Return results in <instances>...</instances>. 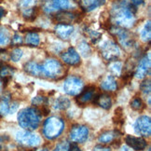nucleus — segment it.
I'll return each mask as SVG.
<instances>
[{
  "label": "nucleus",
  "instance_id": "obj_46",
  "mask_svg": "<svg viewBox=\"0 0 151 151\" xmlns=\"http://www.w3.org/2000/svg\"><path fill=\"white\" fill-rule=\"evenodd\" d=\"M37 151H49L47 148H42V149H39V150H37Z\"/></svg>",
  "mask_w": 151,
  "mask_h": 151
},
{
  "label": "nucleus",
  "instance_id": "obj_4",
  "mask_svg": "<svg viewBox=\"0 0 151 151\" xmlns=\"http://www.w3.org/2000/svg\"><path fill=\"white\" fill-rule=\"evenodd\" d=\"M63 74L62 63L54 59H49L42 65V76L50 78H57Z\"/></svg>",
  "mask_w": 151,
  "mask_h": 151
},
{
  "label": "nucleus",
  "instance_id": "obj_45",
  "mask_svg": "<svg viewBox=\"0 0 151 151\" xmlns=\"http://www.w3.org/2000/svg\"><path fill=\"white\" fill-rule=\"evenodd\" d=\"M120 151H131V149L128 147H122L120 149Z\"/></svg>",
  "mask_w": 151,
  "mask_h": 151
},
{
  "label": "nucleus",
  "instance_id": "obj_23",
  "mask_svg": "<svg viewBox=\"0 0 151 151\" xmlns=\"http://www.w3.org/2000/svg\"><path fill=\"white\" fill-rule=\"evenodd\" d=\"M24 41L26 45L30 46V47H37L40 43V38L38 34L36 32H29L26 34Z\"/></svg>",
  "mask_w": 151,
  "mask_h": 151
},
{
  "label": "nucleus",
  "instance_id": "obj_34",
  "mask_svg": "<svg viewBox=\"0 0 151 151\" xmlns=\"http://www.w3.org/2000/svg\"><path fill=\"white\" fill-rule=\"evenodd\" d=\"M22 50L19 48H16L14 49L12 51L10 52V60L13 61V62H18L20 61V59L22 57Z\"/></svg>",
  "mask_w": 151,
  "mask_h": 151
},
{
  "label": "nucleus",
  "instance_id": "obj_1",
  "mask_svg": "<svg viewBox=\"0 0 151 151\" xmlns=\"http://www.w3.org/2000/svg\"><path fill=\"white\" fill-rule=\"evenodd\" d=\"M111 19L116 24L121 28H130L135 22L134 9L132 5L126 0L118 2L113 6L111 10Z\"/></svg>",
  "mask_w": 151,
  "mask_h": 151
},
{
  "label": "nucleus",
  "instance_id": "obj_22",
  "mask_svg": "<svg viewBox=\"0 0 151 151\" xmlns=\"http://www.w3.org/2000/svg\"><path fill=\"white\" fill-rule=\"evenodd\" d=\"M104 3H106V0H83V2H82L83 8L85 9L86 11H88V12L101 7Z\"/></svg>",
  "mask_w": 151,
  "mask_h": 151
},
{
  "label": "nucleus",
  "instance_id": "obj_18",
  "mask_svg": "<svg viewBox=\"0 0 151 151\" xmlns=\"http://www.w3.org/2000/svg\"><path fill=\"white\" fill-rule=\"evenodd\" d=\"M24 70L27 74L34 77H41L42 76V65L36 62H28L24 65Z\"/></svg>",
  "mask_w": 151,
  "mask_h": 151
},
{
  "label": "nucleus",
  "instance_id": "obj_41",
  "mask_svg": "<svg viewBox=\"0 0 151 151\" xmlns=\"http://www.w3.org/2000/svg\"><path fill=\"white\" fill-rule=\"evenodd\" d=\"M92 151H111V149H110L109 147H104V146H96L93 150Z\"/></svg>",
  "mask_w": 151,
  "mask_h": 151
},
{
  "label": "nucleus",
  "instance_id": "obj_25",
  "mask_svg": "<svg viewBox=\"0 0 151 151\" xmlns=\"http://www.w3.org/2000/svg\"><path fill=\"white\" fill-rule=\"evenodd\" d=\"M9 98L7 96H0V116H6L9 113Z\"/></svg>",
  "mask_w": 151,
  "mask_h": 151
},
{
  "label": "nucleus",
  "instance_id": "obj_37",
  "mask_svg": "<svg viewBox=\"0 0 151 151\" xmlns=\"http://www.w3.org/2000/svg\"><path fill=\"white\" fill-rule=\"evenodd\" d=\"M140 89L144 92L145 94H148L150 93V90H151V85H150V80L147 79L144 80L140 85Z\"/></svg>",
  "mask_w": 151,
  "mask_h": 151
},
{
  "label": "nucleus",
  "instance_id": "obj_32",
  "mask_svg": "<svg viewBox=\"0 0 151 151\" xmlns=\"http://www.w3.org/2000/svg\"><path fill=\"white\" fill-rule=\"evenodd\" d=\"M38 0H21L19 3V8L21 10H26L29 9H32L34 7H37V4Z\"/></svg>",
  "mask_w": 151,
  "mask_h": 151
},
{
  "label": "nucleus",
  "instance_id": "obj_38",
  "mask_svg": "<svg viewBox=\"0 0 151 151\" xmlns=\"http://www.w3.org/2000/svg\"><path fill=\"white\" fill-rule=\"evenodd\" d=\"M69 144L67 142H60L57 145L53 151H68Z\"/></svg>",
  "mask_w": 151,
  "mask_h": 151
},
{
  "label": "nucleus",
  "instance_id": "obj_27",
  "mask_svg": "<svg viewBox=\"0 0 151 151\" xmlns=\"http://www.w3.org/2000/svg\"><path fill=\"white\" fill-rule=\"evenodd\" d=\"M109 70L111 71V73L115 76H120L121 72H122V63L119 61H111L109 65Z\"/></svg>",
  "mask_w": 151,
  "mask_h": 151
},
{
  "label": "nucleus",
  "instance_id": "obj_40",
  "mask_svg": "<svg viewBox=\"0 0 151 151\" xmlns=\"http://www.w3.org/2000/svg\"><path fill=\"white\" fill-rule=\"evenodd\" d=\"M68 151H82V150H81V148L78 146L77 144L72 143L71 145H69Z\"/></svg>",
  "mask_w": 151,
  "mask_h": 151
},
{
  "label": "nucleus",
  "instance_id": "obj_31",
  "mask_svg": "<svg viewBox=\"0 0 151 151\" xmlns=\"http://www.w3.org/2000/svg\"><path fill=\"white\" fill-rule=\"evenodd\" d=\"M10 41V36L7 29L0 27V46L8 45Z\"/></svg>",
  "mask_w": 151,
  "mask_h": 151
},
{
  "label": "nucleus",
  "instance_id": "obj_20",
  "mask_svg": "<svg viewBox=\"0 0 151 151\" xmlns=\"http://www.w3.org/2000/svg\"><path fill=\"white\" fill-rule=\"evenodd\" d=\"M118 134H119L118 131H107V132H104L99 136V138H98V142L101 143V144H104V145L109 144V143L113 142L115 139L119 136Z\"/></svg>",
  "mask_w": 151,
  "mask_h": 151
},
{
  "label": "nucleus",
  "instance_id": "obj_35",
  "mask_svg": "<svg viewBox=\"0 0 151 151\" xmlns=\"http://www.w3.org/2000/svg\"><path fill=\"white\" fill-rule=\"evenodd\" d=\"M131 107L134 110H140L143 107V102L139 97H134L131 101Z\"/></svg>",
  "mask_w": 151,
  "mask_h": 151
},
{
  "label": "nucleus",
  "instance_id": "obj_43",
  "mask_svg": "<svg viewBox=\"0 0 151 151\" xmlns=\"http://www.w3.org/2000/svg\"><path fill=\"white\" fill-rule=\"evenodd\" d=\"M5 14H6V10L2 7H0V20L3 18Z\"/></svg>",
  "mask_w": 151,
  "mask_h": 151
},
{
  "label": "nucleus",
  "instance_id": "obj_24",
  "mask_svg": "<svg viewBox=\"0 0 151 151\" xmlns=\"http://www.w3.org/2000/svg\"><path fill=\"white\" fill-rule=\"evenodd\" d=\"M69 106H70V100L66 97H58L53 103V107L57 110H65Z\"/></svg>",
  "mask_w": 151,
  "mask_h": 151
},
{
  "label": "nucleus",
  "instance_id": "obj_44",
  "mask_svg": "<svg viewBox=\"0 0 151 151\" xmlns=\"http://www.w3.org/2000/svg\"><path fill=\"white\" fill-rule=\"evenodd\" d=\"M3 143H4V138L0 136V150L2 149V145H3Z\"/></svg>",
  "mask_w": 151,
  "mask_h": 151
},
{
  "label": "nucleus",
  "instance_id": "obj_3",
  "mask_svg": "<svg viewBox=\"0 0 151 151\" xmlns=\"http://www.w3.org/2000/svg\"><path fill=\"white\" fill-rule=\"evenodd\" d=\"M65 129V122L58 117H50L47 119L43 125V134L49 140L59 137Z\"/></svg>",
  "mask_w": 151,
  "mask_h": 151
},
{
  "label": "nucleus",
  "instance_id": "obj_21",
  "mask_svg": "<svg viewBox=\"0 0 151 151\" xmlns=\"http://www.w3.org/2000/svg\"><path fill=\"white\" fill-rule=\"evenodd\" d=\"M14 74V67L9 65H6L5 63L0 61V78L3 80L9 79Z\"/></svg>",
  "mask_w": 151,
  "mask_h": 151
},
{
  "label": "nucleus",
  "instance_id": "obj_6",
  "mask_svg": "<svg viewBox=\"0 0 151 151\" xmlns=\"http://www.w3.org/2000/svg\"><path fill=\"white\" fill-rule=\"evenodd\" d=\"M112 34H114L118 37L119 42L121 46H123L125 49H131L135 44V39L133 38L132 35L128 32L126 29L119 26H114L110 29Z\"/></svg>",
  "mask_w": 151,
  "mask_h": 151
},
{
  "label": "nucleus",
  "instance_id": "obj_11",
  "mask_svg": "<svg viewBox=\"0 0 151 151\" xmlns=\"http://www.w3.org/2000/svg\"><path fill=\"white\" fill-rule=\"evenodd\" d=\"M61 58L63 62L68 65L75 66V65H78V63H80V56L78 54V52L72 47L68 48L63 52L61 55Z\"/></svg>",
  "mask_w": 151,
  "mask_h": 151
},
{
  "label": "nucleus",
  "instance_id": "obj_9",
  "mask_svg": "<svg viewBox=\"0 0 151 151\" xmlns=\"http://www.w3.org/2000/svg\"><path fill=\"white\" fill-rule=\"evenodd\" d=\"M134 131L139 135L144 136V137H149L151 134L150 118L147 117V116L139 117L134 123Z\"/></svg>",
  "mask_w": 151,
  "mask_h": 151
},
{
  "label": "nucleus",
  "instance_id": "obj_33",
  "mask_svg": "<svg viewBox=\"0 0 151 151\" xmlns=\"http://www.w3.org/2000/svg\"><path fill=\"white\" fill-rule=\"evenodd\" d=\"M87 35H88L89 37L91 38V42L94 43V44L99 41V40L101 39V37H102V35L99 32L91 30V29H88V30H87Z\"/></svg>",
  "mask_w": 151,
  "mask_h": 151
},
{
  "label": "nucleus",
  "instance_id": "obj_48",
  "mask_svg": "<svg viewBox=\"0 0 151 151\" xmlns=\"http://www.w3.org/2000/svg\"><path fill=\"white\" fill-rule=\"evenodd\" d=\"M74 1H76V2H80V0H74Z\"/></svg>",
  "mask_w": 151,
  "mask_h": 151
},
{
  "label": "nucleus",
  "instance_id": "obj_7",
  "mask_svg": "<svg viewBox=\"0 0 151 151\" xmlns=\"http://www.w3.org/2000/svg\"><path fill=\"white\" fill-rule=\"evenodd\" d=\"M101 54L107 61H115L117 60L120 55V49L114 41L106 40L100 47Z\"/></svg>",
  "mask_w": 151,
  "mask_h": 151
},
{
  "label": "nucleus",
  "instance_id": "obj_36",
  "mask_svg": "<svg viewBox=\"0 0 151 151\" xmlns=\"http://www.w3.org/2000/svg\"><path fill=\"white\" fill-rule=\"evenodd\" d=\"M32 104L34 106H46V104H47V99L43 96H37L32 100Z\"/></svg>",
  "mask_w": 151,
  "mask_h": 151
},
{
  "label": "nucleus",
  "instance_id": "obj_28",
  "mask_svg": "<svg viewBox=\"0 0 151 151\" xmlns=\"http://www.w3.org/2000/svg\"><path fill=\"white\" fill-rule=\"evenodd\" d=\"M141 38L143 41L145 42H148L150 41L151 38V24H150V21H148L146 24H145L144 28L141 31Z\"/></svg>",
  "mask_w": 151,
  "mask_h": 151
},
{
  "label": "nucleus",
  "instance_id": "obj_19",
  "mask_svg": "<svg viewBox=\"0 0 151 151\" xmlns=\"http://www.w3.org/2000/svg\"><path fill=\"white\" fill-rule=\"evenodd\" d=\"M101 89H103L104 91H114L117 90V82H116V79L113 76L111 75H108L104 78L102 81H101V84H100Z\"/></svg>",
  "mask_w": 151,
  "mask_h": 151
},
{
  "label": "nucleus",
  "instance_id": "obj_12",
  "mask_svg": "<svg viewBox=\"0 0 151 151\" xmlns=\"http://www.w3.org/2000/svg\"><path fill=\"white\" fill-rule=\"evenodd\" d=\"M149 71H150V59L148 55L147 57L145 56L140 60L136 67V70L134 72V76L136 78L143 79L147 77V75L149 73Z\"/></svg>",
  "mask_w": 151,
  "mask_h": 151
},
{
  "label": "nucleus",
  "instance_id": "obj_10",
  "mask_svg": "<svg viewBox=\"0 0 151 151\" xmlns=\"http://www.w3.org/2000/svg\"><path fill=\"white\" fill-rule=\"evenodd\" d=\"M69 136L74 143H84L89 137V128L85 125H75L70 130Z\"/></svg>",
  "mask_w": 151,
  "mask_h": 151
},
{
  "label": "nucleus",
  "instance_id": "obj_17",
  "mask_svg": "<svg viewBox=\"0 0 151 151\" xmlns=\"http://www.w3.org/2000/svg\"><path fill=\"white\" fill-rule=\"evenodd\" d=\"M92 102L93 104H98L100 107L104 108V109H109L112 106V100L111 97H110L108 94L103 93V94H95L93 99H92Z\"/></svg>",
  "mask_w": 151,
  "mask_h": 151
},
{
  "label": "nucleus",
  "instance_id": "obj_30",
  "mask_svg": "<svg viewBox=\"0 0 151 151\" xmlns=\"http://www.w3.org/2000/svg\"><path fill=\"white\" fill-rule=\"evenodd\" d=\"M78 52L83 57H89L91 54V49L90 47V45L85 41L80 42L78 46Z\"/></svg>",
  "mask_w": 151,
  "mask_h": 151
},
{
  "label": "nucleus",
  "instance_id": "obj_2",
  "mask_svg": "<svg viewBox=\"0 0 151 151\" xmlns=\"http://www.w3.org/2000/svg\"><path fill=\"white\" fill-rule=\"evenodd\" d=\"M42 113L36 107H26L18 113L19 125L26 131H33L38 128Z\"/></svg>",
  "mask_w": 151,
  "mask_h": 151
},
{
  "label": "nucleus",
  "instance_id": "obj_39",
  "mask_svg": "<svg viewBox=\"0 0 151 151\" xmlns=\"http://www.w3.org/2000/svg\"><path fill=\"white\" fill-rule=\"evenodd\" d=\"M22 43V38L21 37V36L18 34H15L13 36V37L11 38V44L15 45V46H18Z\"/></svg>",
  "mask_w": 151,
  "mask_h": 151
},
{
  "label": "nucleus",
  "instance_id": "obj_26",
  "mask_svg": "<svg viewBox=\"0 0 151 151\" xmlns=\"http://www.w3.org/2000/svg\"><path fill=\"white\" fill-rule=\"evenodd\" d=\"M50 2L55 10H65L70 7V0H50Z\"/></svg>",
  "mask_w": 151,
  "mask_h": 151
},
{
  "label": "nucleus",
  "instance_id": "obj_16",
  "mask_svg": "<svg viewBox=\"0 0 151 151\" xmlns=\"http://www.w3.org/2000/svg\"><path fill=\"white\" fill-rule=\"evenodd\" d=\"M55 34L57 35L58 37L61 39L66 40L71 37V35L74 32V27L71 24H58L55 26Z\"/></svg>",
  "mask_w": 151,
  "mask_h": 151
},
{
  "label": "nucleus",
  "instance_id": "obj_5",
  "mask_svg": "<svg viewBox=\"0 0 151 151\" xmlns=\"http://www.w3.org/2000/svg\"><path fill=\"white\" fill-rule=\"evenodd\" d=\"M16 141L24 147H36L40 145V137L31 131H21L16 133Z\"/></svg>",
  "mask_w": 151,
  "mask_h": 151
},
{
  "label": "nucleus",
  "instance_id": "obj_29",
  "mask_svg": "<svg viewBox=\"0 0 151 151\" xmlns=\"http://www.w3.org/2000/svg\"><path fill=\"white\" fill-rule=\"evenodd\" d=\"M37 13H38L37 7H34L32 9H29L26 10H22V16H24V18L27 21H33L34 19H36Z\"/></svg>",
  "mask_w": 151,
  "mask_h": 151
},
{
  "label": "nucleus",
  "instance_id": "obj_47",
  "mask_svg": "<svg viewBox=\"0 0 151 151\" xmlns=\"http://www.w3.org/2000/svg\"><path fill=\"white\" fill-rule=\"evenodd\" d=\"M2 91V81L0 80V91Z\"/></svg>",
  "mask_w": 151,
  "mask_h": 151
},
{
  "label": "nucleus",
  "instance_id": "obj_15",
  "mask_svg": "<svg viewBox=\"0 0 151 151\" xmlns=\"http://www.w3.org/2000/svg\"><path fill=\"white\" fill-rule=\"evenodd\" d=\"M94 95H95V87H92V86L87 87L86 89L80 91V93L77 97V102L79 104H87L92 101Z\"/></svg>",
  "mask_w": 151,
  "mask_h": 151
},
{
  "label": "nucleus",
  "instance_id": "obj_42",
  "mask_svg": "<svg viewBox=\"0 0 151 151\" xmlns=\"http://www.w3.org/2000/svg\"><path fill=\"white\" fill-rule=\"evenodd\" d=\"M144 2V0H131V4L134 7H137V6L141 5Z\"/></svg>",
  "mask_w": 151,
  "mask_h": 151
},
{
  "label": "nucleus",
  "instance_id": "obj_8",
  "mask_svg": "<svg viewBox=\"0 0 151 151\" xmlns=\"http://www.w3.org/2000/svg\"><path fill=\"white\" fill-rule=\"evenodd\" d=\"M63 90L65 93L71 96H76L80 93V91L83 90V81L81 78L72 76L65 80L63 83Z\"/></svg>",
  "mask_w": 151,
  "mask_h": 151
},
{
  "label": "nucleus",
  "instance_id": "obj_14",
  "mask_svg": "<svg viewBox=\"0 0 151 151\" xmlns=\"http://www.w3.org/2000/svg\"><path fill=\"white\" fill-rule=\"evenodd\" d=\"M125 143L127 144L128 147L134 149L136 151L144 150L147 147V141L142 137H135L132 135H127L125 138Z\"/></svg>",
  "mask_w": 151,
  "mask_h": 151
},
{
  "label": "nucleus",
  "instance_id": "obj_13",
  "mask_svg": "<svg viewBox=\"0 0 151 151\" xmlns=\"http://www.w3.org/2000/svg\"><path fill=\"white\" fill-rule=\"evenodd\" d=\"M78 14L71 11H62V12L57 13L54 16V20L57 22V24H71L73 22L78 21Z\"/></svg>",
  "mask_w": 151,
  "mask_h": 151
}]
</instances>
